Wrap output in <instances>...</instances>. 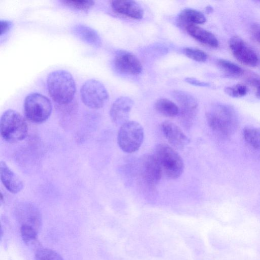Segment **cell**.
<instances>
[{"mask_svg": "<svg viewBox=\"0 0 260 260\" xmlns=\"http://www.w3.org/2000/svg\"><path fill=\"white\" fill-rule=\"evenodd\" d=\"M219 68L226 74L232 76H239L243 73V70L235 63L223 59L217 61Z\"/></svg>", "mask_w": 260, "mask_h": 260, "instance_id": "22", "label": "cell"}, {"mask_svg": "<svg viewBox=\"0 0 260 260\" xmlns=\"http://www.w3.org/2000/svg\"><path fill=\"white\" fill-rule=\"evenodd\" d=\"M113 65L117 71L133 75L140 74L143 70L142 65L137 57L126 51H119L116 54Z\"/></svg>", "mask_w": 260, "mask_h": 260, "instance_id": "12", "label": "cell"}, {"mask_svg": "<svg viewBox=\"0 0 260 260\" xmlns=\"http://www.w3.org/2000/svg\"><path fill=\"white\" fill-rule=\"evenodd\" d=\"M65 5L74 9L86 11L91 8L94 4L93 1H62Z\"/></svg>", "mask_w": 260, "mask_h": 260, "instance_id": "26", "label": "cell"}, {"mask_svg": "<svg viewBox=\"0 0 260 260\" xmlns=\"http://www.w3.org/2000/svg\"><path fill=\"white\" fill-rule=\"evenodd\" d=\"M155 110L160 114L168 117H173L179 114L178 106L166 98L158 99L155 103Z\"/></svg>", "mask_w": 260, "mask_h": 260, "instance_id": "20", "label": "cell"}, {"mask_svg": "<svg viewBox=\"0 0 260 260\" xmlns=\"http://www.w3.org/2000/svg\"><path fill=\"white\" fill-rule=\"evenodd\" d=\"M185 81L191 85L198 86H203V87H206L209 86V84L203 81H201L198 79H197L194 78H190L188 77L185 78Z\"/></svg>", "mask_w": 260, "mask_h": 260, "instance_id": "29", "label": "cell"}, {"mask_svg": "<svg viewBox=\"0 0 260 260\" xmlns=\"http://www.w3.org/2000/svg\"><path fill=\"white\" fill-rule=\"evenodd\" d=\"M154 155L161 167L162 174L168 178L176 179L182 175L184 170L183 159L172 147L159 144L155 149Z\"/></svg>", "mask_w": 260, "mask_h": 260, "instance_id": "4", "label": "cell"}, {"mask_svg": "<svg viewBox=\"0 0 260 260\" xmlns=\"http://www.w3.org/2000/svg\"><path fill=\"white\" fill-rule=\"evenodd\" d=\"M52 107L50 100L39 93L28 94L24 102V113L26 119L34 123H42L51 115Z\"/></svg>", "mask_w": 260, "mask_h": 260, "instance_id": "5", "label": "cell"}, {"mask_svg": "<svg viewBox=\"0 0 260 260\" xmlns=\"http://www.w3.org/2000/svg\"><path fill=\"white\" fill-rule=\"evenodd\" d=\"M12 23L7 20H1V35L6 34L11 27Z\"/></svg>", "mask_w": 260, "mask_h": 260, "instance_id": "30", "label": "cell"}, {"mask_svg": "<svg viewBox=\"0 0 260 260\" xmlns=\"http://www.w3.org/2000/svg\"><path fill=\"white\" fill-rule=\"evenodd\" d=\"M229 46L235 57L241 63L254 67L258 63L257 53L241 38L236 36L231 38Z\"/></svg>", "mask_w": 260, "mask_h": 260, "instance_id": "11", "label": "cell"}, {"mask_svg": "<svg viewBox=\"0 0 260 260\" xmlns=\"http://www.w3.org/2000/svg\"><path fill=\"white\" fill-rule=\"evenodd\" d=\"M47 85L52 100L59 105H67L73 99L76 84L72 75L63 70L51 72L47 77Z\"/></svg>", "mask_w": 260, "mask_h": 260, "instance_id": "1", "label": "cell"}, {"mask_svg": "<svg viewBox=\"0 0 260 260\" xmlns=\"http://www.w3.org/2000/svg\"><path fill=\"white\" fill-rule=\"evenodd\" d=\"M20 230L21 237L26 244L32 245L37 244L38 231L27 225H21Z\"/></svg>", "mask_w": 260, "mask_h": 260, "instance_id": "23", "label": "cell"}, {"mask_svg": "<svg viewBox=\"0 0 260 260\" xmlns=\"http://www.w3.org/2000/svg\"><path fill=\"white\" fill-rule=\"evenodd\" d=\"M210 127L216 134L228 137L234 134L238 126V118L235 111L225 105H216L206 115Z\"/></svg>", "mask_w": 260, "mask_h": 260, "instance_id": "2", "label": "cell"}, {"mask_svg": "<svg viewBox=\"0 0 260 260\" xmlns=\"http://www.w3.org/2000/svg\"><path fill=\"white\" fill-rule=\"evenodd\" d=\"M188 34L197 41L212 48H217L218 41L211 32L196 25H190L185 27Z\"/></svg>", "mask_w": 260, "mask_h": 260, "instance_id": "17", "label": "cell"}, {"mask_svg": "<svg viewBox=\"0 0 260 260\" xmlns=\"http://www.w3.org/2000/svg\"><path fill=\"white\" fill-rule=\"evenodd\" d=\"M73 34L85 43L94 47L101 45V40L98 33L93 28L84 24L75 25Z\"/></svg>", "mask_w": 260, "mask_h": 260, "instance_id": "18", "label": "cell"}, {"mask_svg": "<svg viewBox=\"0 0 260 260\" xmlns=\"http://www.w3.org/2000/svg\"><path fill=\"white\" fill-rule=\"evenodd\" d=\"M225 92L229 95L239 98L245 95L247 93V88L246 86L238 84L233 86H229L225 89Z\"/></svg>", "mask_w": 260, "mask_h": 260, "instance_id": "27", "label": "cell"}, {"mask_svg": "<svg viewBox=\"0 0 260 260\" xmlns=\"http://www.w3.org/2000/svg\"><path fill=\"white\" fill-rule=\"evenodd\" d=\"M162 132L168 142L173 147L183 149L190 142V139L177 125L170 121L161 124Z\"/></svg>", "mask_w": 260, "mask_h": 260, "instance_id": "14", "label": "cell"}, {"mask_svg": "<svg viewBox=\"0 0 260 260\" xmlns=\"http://www.w3.org/2000/svg\"><path fill=\"white\" fill-rule=\"evenodd\" d=\"M14 213L21 225L29 226L39 231L42 216L36 205L28 202H19L14 207Z\"/></svg>", "mask_w": 260, "mask_h": 260, "instance_id": "10", "label": "cell"}, {"mask_svg": "<svg viewBox=\"0 0 260 260\" xmlns=\"http://www.w3.org/2000/svg\"><path fill=\"white\" fill-rule=\"evenodd\" d=\"M251 32L253 38L260 44V24H253L251 27Z\"/></svg>", "mask_w": 260, "mask_h": 260, "instance_id": "28", "label": "cell"}, {"mask_svg": "<svg viewBox=\"0 0 260 260\" xmlns=\"http://www.w3.org/2000/svg\"><path fill=\"white\" fill-rule=\"evenodd\" d=\"M245 141L251 147L260 150V128L247 127L243 130Z\"/></svg>", "mask_w": 260, "mask_h": 260, "instance_id": "21", "label": "cell"}, {"mask_svg": "<svg viewBox=\"0 0 260 260\" xmlns=\"http://www.w3.org/2000/svg\"><path fill=\"white\" fill-rule=\"evenodd\" d=\"M80 97L87 107L97 109L105 105L108 100L109 94L101 82L95 79H90L82 85Z\"/></svg>", "mask_w": 260, "mask_h": 260, "instance_id": "7", "label": "cell"}, {"mask_svg": "<svg viewBox=\"0 0 260 260\" xmlns=\"http://www.w3.org/2000/svg\"><path fill=\"white\" fill-rule=\"evenodd\" d=\"M0 176L2 183L10 192L17 193L23 189L21 179L3 161L0 163Z\"/></svg>", "mask_w": 260, "mask_h": 260, "instance_id": "16", "label": "cell"}, {"mask_svg": "<svg viewBox=\"0 0 260 260\" xmlns=\"http://www.w3.org/2000/svg\"><path fill=\"white\" fill-rule=\"evenodd\" d=\"M206 21V18L203 13L190 8L183 9L177 18L178 24L184 28L188 25L201 24Z\"/></svg>", "mask_w": 260, "mask_h": 260, "instance_id": "19", "label": "cell"}, {"mask_svg": "<svg viewBox=\"0 0 260 260\" xmlns=\"http://www.w3.org/2000/svg\"><path fill=\"white\" fill-rule=\"evenodd\" d=\"M144 137L142 126L135 121H128L121 125L117 135V143L126 153L137 151L143 143Z\"/></svg>", "mask_w": 260, "mask_h": 260, "instance_id": "6", "label": "cell"}, {"mask_svg": "<svg viewBox=\"0 0 260 260\" xmlns=\"http://www.w3.org/2000/svg\"><path fill=\"white\" fill-rule=\"evenodd\" d=\"M134 101L127 96H121L111 105L110 116L112 121L116 125H122L128 121Z\"/></svg>", "mask_w": 260, "mask_h": 260, "instance_id": "13", "label": "cell"}, {"mask_svg": "<svg viewBox=\"0 0 260 260\" xmlns=\"http://www.w3.org/2000/svg\"><path fill=\"white\" fill-rule=\"evenodd\" d=\"M183 52L188 58L199 62L205 61L208 57L206 52L198 48L187 47L184 49Z\"/></svg>", "mask_w": 260, "mask_h": 260, "instance_id": "25", "label": "cell"}, {"mask_svg": "<svg viewBox=\"0 0 260 260\" xmlns=\"http://www.w3.org/2000/svg\"><path fill=\"white\" fill-rule=\"evenodd\" d=\"M35 260H64L56 251L49 248H39L35 254Z\"/></svg>", "mask_w": 260, "mask_h": 260, "instance_id": "24", "label": "cell"}, {"mask_svg": "<svg viewBox=\"0 0 260 260\" xmlns=\"http://www.w3.org/2000/svg\"><path fill=\"white\" fill-rule=\"evenodd\" d=\"M112 10L116 13L133 18L141 19L144 15L142 7L132 0H115L111 1Z\"/></svg>", "mask_w": 260, "mask_h": 260, "instance_id": "15", "label": "cell"}, {"mask_svg": "<svg viewBox=\"0 0 260 260\" xmlns=\"http://www.w3.org/2000/svg\"><path fill=\"white\" fill-rule=\"evenodd\" d=\"M0 132L4 140L11 143H16L26 137L27 123L19 113L9 109L5 111L1 116Z\"/></svg>", "mask_w": 260, "mask_h": 260, "instance_id": "3", "label": "cell"}, {"mask_svg": "<svg viewBox=\"0 0 260 260\" xmlns=\"http://www.w3.org/2000/svg\"><path fill=\"white\" fill-rule=\"evenodd\" d=\"M139 173L145 186L153 189L161 179L162 172L155 156L145 154L139 161Z\"/></svg>", "mask_w": 260, "mask_h": 260, "instance_id": "9", "label": "cell"}, {"mask_svg": "<svg viewBox=\"0 0 260 260\" xmlns=\"http://www.w3.org/2000/svg\"><path fill=\"white\" fill-rule=\"evenodd\" d=\"M172 96L178 104L179 117L182 125L189 128L192 125L197 113L198 103L191 94L180 90L172 92Z\"/></svg>", "mask_w": 260, "mask_h": 260, "instance_id": "8", "label": "cell"}]
</instances>
